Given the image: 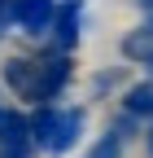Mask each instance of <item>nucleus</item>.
Wrapping results in <instances>:
<instances>
[{
	"label": "nucleus",
	"mask_w": 153,
	"mask_h": 158,
	"mask_svg": "<svg viewBox=\"0 0 153 158\" xmlns=\"http://www.w3.org/2000/svg\"><path fill=\"white\" fill-rule=\"evenodd\" d=\"M53 18H57V0H9V9H5V22L18 27V31H26V35L53 31Z\"/></svg>",
	"instance_id": "7ed1b4c3"
},
{
	"label": "nucleus",
	"mask_w": 153,
	"mask_h": 158,
	"mask_svg": "<svg viewBox=\"0 0 153 158\" xmlns=\"http://www.w3.org/2000/svg\"><path fill=\"white\" fill-rule=\"evenodd\" d=\"M31 132H35V145L48 149V154H66L74 149L83 132V110H53V106H40L31 114Z\"/></svg>",
	"instance_id": "f03ea898"
},
{
	"label": "nucleus",
	"mask_w": 153,
	"mask_h": 158,
	"mask_svg": "<svg viewBox=\"0 0 153 158\" xmlns=\"http://www.w3.org/2000/svg\"><path fill=\"white\" fill-rule=\"evenodd\" d=\"M5 9H9V0H0V22H5Z\"/></svg>",
	"instance_id": "9d476101"
},
{
	"label": "nucleus",
	"mask_w": 153,
	"mask_h": 158,
	"mask_svg": "<svg viewBox=\"0 0 153 158\" xmlns=\"http://www.w3.org/2000/svg\"><path fill=\"white\" fill-rule=\"evenodd\" d=\"M0 123H5V110H0Z\"/></svg>",
	"instance_id": "f8f14e48"
},
{
	"label": "nucleus",
	"mask_w": 153,
	"mask_h": 158,
	"mask_svg": "<svg viewBox=\"0 0 153 158\" xmlns=\"http://www.w3.org/2000/svg\"><path fill=\"white\" fill-rule=\"evenodd\" d=\"M136 5H140V9H144V13L153 18V0H136Z\"/></svg>",
	"instance_id": "1a4fd4ad"
},
{
	"label": "nucleus",
	"mask_w": 153,
	"mask_h": 158,
	"mask_svg": "<svg viewBox=\"0 0 153 158\" xmlns=\"http://www.w3.org/2000/svg\"><path fill=\"white\" fill-rule=\"evenodd\" d=\"M149 149H153V127H149Z\"/></svg>",
	"instance_id": "9b49d317"
},
{
	"label": "nucleus",
	"mask_w": 153,
	"mask_h": 158,
	"mask_svg": "<svg viewBox=\"0 0 153 158\" xmlns=\"http://www.w3.org/2000/svg\"><path fill=\"white\" fill-rule=\"evenodd\" d=\"M79 13H83V0H57V18H53V40L57 48L70 53L79 44Z\"/></svg>",
	"instance_id": "39448f33"
},
{
	"label": "nucleus",
	"mask_w": 153,
	"mask_h": 158,
	"mask_svg": "<svg viewBox=\"0 0 153 158\" xmlns=\"http://www.w3.org/2000/svg\"><path fill=\"white\" fill-rule=\"evenodd\" d=\"M123 57H131V62H140V66L153 70V18L144 27H136V31L123 35Z\"/></svg>",
	"instance_id": "423d86ee"
},
{
	"label": "nucleus",
	"mask_w": 153,
	"mask_h": 158,
	"mask_svg": "<svg viewBox=\"0 0 153 158\" xmlns=\"http://www.w3.org/2000/svg\"><path fill=\"white\" fill-rule=\"evenodd\" d=\"M127 114H136V118H153V84H136V88H127Z\"/></svg>",
	"instance_id": "0eeeda50"
},
{
	"label": "nucleus",
	"mask_w": 153,
	"mask_h": 158,
	"mask_svg": "<svg viewBox=\"0 0 153 158\" xmlns=\"http://www.w3.org/2000/svg\"><path fill=\"white\" fill-rule=\"evenodd\" d=\"M83 158H123V136H118V132H105Z\"/></svg>",
	"instance_id": "6e6552de"
},
{
	"label": "nucleus",
	"mask_w": 153,
	"mask_h": 158,
	"mask_svg": "<svg viewBox=\"0 0 153 158\" xmlns=\"http://www.w3.org/2000/svg\"><path fill=\"white\" fill-rule=\"evenodd\" d=\"M31 149H35L31 118H22L18 110H5V123H0V158H31Z\"/></svg>",
	"instance_id": "20e7f679"
},
{
	"label": "nucleus",
	"mask_w": 153,
	"mask_h": 158,
	"mask_svg": "<svg viewBox=\"0 0 153 158\" xmlns=\"http://www.w3.org/2000/svg\"><path fill=\"white\" fill-rule=\"evenodd\" d=\"M5 79H9V88L18 97H26V101H53V97L66 88V79H70V57L57 48L44 62H9Z\"/></svg>",
	"instance_id": "f257e3e1"
}]
</instances>
